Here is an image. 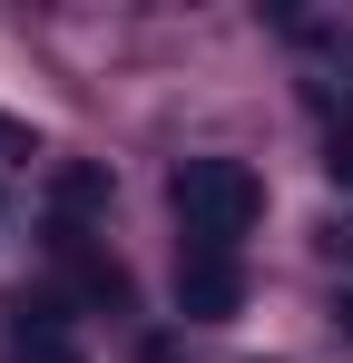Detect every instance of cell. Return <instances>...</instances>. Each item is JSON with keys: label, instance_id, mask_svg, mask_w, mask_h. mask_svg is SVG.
I'll list each match as a JSON object with an SVG mask.
<instances>
[{"label": "cell", "instance_id": "cell-3", "mask_svg": "<svg viewBox=\"0 0 353 363\" xmlns=\"http://www.w3.org/2000/svg\"><path fill=\"white\" fill-rule=\"evenodd\" d=\"M10 363H89V354H79V344L59 334L50 314H40V324H20V354H10Z\"/></svg>", "mask_w": 353, "mask_h": 363}, {"label": "cell", "instance_id": "cell-4", "mask_svg": "<svg viewBox=\"0 0 353 363\" xmlns=\"http://www.w3.org/2000/svg\"><path fill=\"white\" fill-rule=\"evenodd\" d=\"M324 167H334V186H353V138H334V157H324Z\"/></svg>", "mask_w": 353, "mask_h": 363}, {"label": "cell", "instance_id": "cell-5", "mask_svg": "<svg viewBox=\"0 0 353 363\" xmlns=\"http://www.w3.org/2000/svg\"><path fill=\"white\" fill-rule=\"evenodd\" d=\"M344 324H353V295H344Z\"/></svg>", "mask_w": 353, "mask_h": 363}, {"label": "cell", "instance_id": "cell-2", "mask_svg": "<svg viewBox=\"0 0 353 363\" xmlns=\"http://www.w3.org/2000/svg\"><path fill=\"white\" fill-rule=\"evenodd\" d=\"M176 304H186L196 324H226L235 304H245V265L216 255V245H186V255H176Z\"/></svg>", "mask_w": 353, "mask_h": 363}, {"label": "cell", "instance_id": "cell-1", "mask_svg": "<svg viewBox=\"0 0 353 363\" xmlns=\"http://www.w3.org/2000/svg\"><path fill=\"white\" fill-rule=\"evenodd\" d=\"M167 196H176L186 245H216V255H235V236L265 216V186H255V167H245V157H186Z\"/></svg>", "mask_w": 353, "mask_h": 363}]
</instances>
